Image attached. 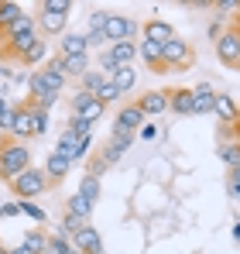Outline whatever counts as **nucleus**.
Masks as SVG:
<instances>
[{
	"label": "nucleus",
	"mask_w": 240,
	"mask_h": 254,
	"mask_svg": "<svg viewBox=\"0 0 240 254\" xmlns=\"http://www.w3.org/2000/svg\"><path fill=\"white\" fill-rule=\"evenodd\" d=\"M213 103H216V89L209 83H199L192 89V114H199V117L213 114Z\"/></svg>",
	"instance_id": "dca6fc26"
},
{
	"label": "nucleus",
	"mask_w": 240,
	"mask_h": 254,
	"mask_svg": "<svg viewBox=\"0 0 240 254\" xmlns=\"http://www.w3.org/2000/svg\"><path fill=\"white\" fill-rule=\"evenodd\" d=\"M96 100H100L103 107H110V103H120V100H123V93H120L110 79H103V83H100V89H96Z\"/></svg>",
	"instance_id": "cd10ccee"
},
{
	"label": "nucleus",
	"mask_w": 240,
	"mask_h": 254,
	"mask_svg": "<svg viewBox=\"0 0 240 254\" xmlns=\"http://www.w3.org/2000/svg\"><path fill=\"white\" fill-rule=\"evenodd\" d=\"M17 203H21V199H17ZM21 213H24V216H31L35 223H48V213L41 210L35 199H24V203H21Z\"/></svg>",
	"instance_id": "72a5a7b5"
},
{
	"label": "nucleus",
	"mask_w": 240,
	"mask_h": 254,
	"mask_svg": "<svg viewBox=\"0 0 240 254\" xmlns=\"http://www.w3.org/2000/svg\"><path fill=\"white\" fill-rule=\"evenodd\" d=\"M141 38H144V42L165 45V42H172V38H175V28H172L168 21H161V17H151V21H144V24H141Z\"/></svg>",
	"instance_id": "4468645a"
},
{
	"label": "nucleus",
	"mask_w": 240,
	"mask_h": 254,
	"mask_svg": "<svg viewBox=\"0 0 240 254\" xmlns=\"http://www.w3.org/2000/svg\"><path fill=\"white\" fill-rule=\"evenodd\" d=\"M72 241V248L79 254H93V251H103V237H100V230L93 227V223H82L79 230L69 237Z\"/></svg>",
	"instance_id": "9b49d317"
},
{
	"label": "nucleus",
	"mask_w": 240,
	"mask_h": 254,
	"mask_svg": "<svg viewBox=\"0 0 240 254\" xmlns=\"http://www.w3.org/2000/svg\"><path fill=\"white\" fill-rule=\"evenodd\" d=\"M110 83H114V86L120 89V93L127 96V93H130V89L137 86V69H134V65H120L117 72L110 76Z\"/></svg>",
	"instance_id": "4be33fe9"
},
{
	"label": "nucleus",
	"mask_w": 240,
	"mask_h": 254,
	"mask_svg": "<svg viewBox=\"0 0 240 254\" xmlns=\"http://www.w3.org/2000/svg\"><path fill=\"white\" fill-rule=\"evenodd\" d=\"M76 192H79L86 203H93V206H96V203H100V192H103V186H100V179H96V175H82V179H79V189H76Z\"/></svg>",
	"instance_id": "5701e85b"
},
{
	"label": "nucleus",
	"mask_w": 240,
	"mask_h": 254,
	"mask_svg": "<svg viewBox=\"0 0 240 254\" xmlns=\"http://www.w3.org/2000/svg\"><path fill=\"white\" fill-rule=\"evenodd\" d=\"M69 130H72L76 137H89V134H93V124H86V121H76V117H69Z\"/></svg>",
	"instance_id": "e433bc0d"
},
{
	"label": "nucleus",
	"mask_w": 240,
	"mask_h": 254,
	"mask_svg": "<svg viewBox=\"0 0 240 254\" xmlns=\"http://www.w3.org/2000/svg\"><path fill=\"white\" fill-rule=\"evenodd\" d=\"M220 162L227 169H237L240 165V141H220Z\"/></svg>",
	"instance_id": "a878e982"
},
{
	"label": "nucleus",
	"mask_w": 240,
	"mask_h": 254,
	"mask_svg": "<svg viewBox=\"0 0 240 254\" xmlns=\"http://www.w3.org/2000/svg\"><path fill=\"white\" fill-rule=\"evenodd\" d=\"M130 144H134V134H110V141H107L93 158H96V162L103 165V172H107V169H114L120 158H123V151H127Z\"/></svg>",
	"instance_id": "0eeeda50"
},
{
	"label": "nucleus",
	"mask_w": 240,
	"mask_h": 254,
	"mask_svg": "<svg viewBox=\"0 0 240 254\" xmlns=\"http://www.w3.org/2000/svg\"><path fill=\"white\" fill-rule=\"evenodd\" d=\"M117 69H120V65L114 62V55H110V52L103 48V52H100V59H96V72H100L103 79H110V76H114Z\"/></svg>",
	"instance_id": "473e14b6"
},
{
	"label": "nucleus",
	"mask_w": 240,
	"mask_h": 254,
	"mask_svg": "<svg viewBox=\"0 0 240 254\" xmlns=\"http://www.w3.org/2000/svg\"><path fill=\"white\" fill-rule=\"evenodd\" d=\"M3 114H7V103H3V96H0V117H3Z\"/></svg>",
	"instance_id": "49530a36"
},
{
	"label": "nucleus",
	"mask_w": 240,
	"mask_h": 254,
	"mask_svg": "<svg viewBox=\"0 0 240 254\" xmlns=\"http://www.w3.org/2000/svg\"><path fill=\"white\" fill-rule=\"evenodd\" d=\"M168 110L172 114H192V89H172L168 93Z\"/></svg>",
	"instance_id": "412c9836"
},
{
	"label": "nucleus",
	"mask_w": 240,
	"mask_h": 254,
	"mask_svg": "<svg viewBox=\"0 0 240 254\" xmlns=\"http://www.w3.org/2000/svg\"><path fill=\"white\" fill-rule=\"evenodd\" d=\"M137 55L144 59V65L151 69V72H158V76H165V62H161V45L158 42H137Z\"/></svg>",
	"instance_id": "f3484780"
},
{
	"label": "nucleus",
	"mask_w": 240,
	"mask_h": 254,
	"mask_svg": "<svg viewBox=\"0 0 240 254\" xmlns=\"http://www.w3.org/2000/svg\"><path fill=\"white\" fill-rule=\"evenodd\" d=\"M89 148H93V134H89V137H79V141H76V148H72V162L89 158Z\"/></svg>",
	"instance_id": "c9c22d12"
},
{
	"label": "nucleus",
	"mask_w": 240,
	"mask_h": 254,
	"mask_svg": "<svg viewBox=\"0 0 240 254\" xmlns=\"http://www.w3.org/2000/svg\"><path fill=\"white\" fill-rule=\"evenodd\" d=\"M41 172H45V182H48V189H52V186H59L62 179H69V172H72V162H69L62 151H48V155H45V165H41Z\"/></svg>",
	"instance_id": "6e6552de"
},
{
	"label": "nucleus",
	"mask_w": 240,
	"mask_h": 254,
	"mask_svg": "<svg viewBox=\"0 0 240 254\" xmlns=\"http://www.w3.org/2000/svg\"><path fill=\"white\" fill-rule=\"evenodd\" d=\"M65 83H69V79H62V76L52 72V69H35V72H28V100H31L35 107H41V110H52V107L59 103Z\"/></svg>",
	"instance_id": "f257e3e1"
},
{
	"label": "nucleus",
	"mask_w": 240,
	"mask_h": 254,
	"mask_svg": "<svg viewBox=\"0 0 240 254\" xmlns=\"http://www.w3.org/2000/svg\"><path fill=\"white\" fill-rule=\"evenodd\" d=\"M230 182H237V186H240V165H237V169H230Z\"/></svg>",
	"instance_id": "c03bdc74"
},
{
	"label": "nucleus",
	"mask_w": 240,
	"mask_h": 254,
	"mask_svg": "<svg viewBox=\"0 0 240 254\" xmlns=\"http://www.w3.org/2000/svg\"><path fill=\"white\" fill-rule=\"evenodd\" d=\"M89 48H86V38L82 35H62V42H59V55H86Z\"/></svg>",
	"instance_id": "393cba45"
},
{
	"label": "nucleus",
	"mask_w": 240,
	"mask_h": 254,
	"mask_svg": "<svg viewBox=\"0 0 240 254\" xmlns=\"http://www.w3.org/2000/svg\"><path fill=\"white\" fill-rule=\"evenodd\" d=\"M234 241H237V244H240V220H237V223H234Z\"/></svg>",
	"instance_id": "a18cd8bd"
},
{
	"label": "nucleus",
	"mask_w": 240,
	"mask_h": 254,
	"mask_svg": "<svg viewBox=\"0 0 240 254\" xmlns=\"http://www.w3.org/2000/svg\"><path fill=\"white\" fill-rule=\"evenodd\" d=\"M72 10V0H41L38 3V14H65L69 17Z\"/></svg>",
	"instance_id": "2f4dec72"
},
{
	"label": "nucleus",
	"mask_w": 240,
	"mask_h": 254,
	"mask_svg": "<svg viewBox=\"0 0 240 254\" xmlns=\"http://www.w3.org/2000/svg\"><path fill=\"white\" fill-rule=\"evenodd\" d=\"M137 31H141V24H137L134 17L117 14V10H110V14H107V24H103V38H107V45L134 42V35H137Z\"/></svg>",
	"instance_id": "39448f33"
},
{
	"label": "nucleus",
	"mask_w": 240,
	"mask_h": 254,
	"mask_svg": "<svg viewBox=\"0 0 240 254\" xmlns=\"http://www.w3.org/2000/svg\"><path fill=\"white\" fill-rule=\"evenodd\" d=\"M65 210L72 213V216H79V220H86V223H89V216H93V203H86L79 192H72V199L65 203Z\"/></svg>",
	"instance_id": "bb28decb"
},
{
	"label": "nucleus",
	"mask_w": 240,
	"mask_h": 254,
	"mask_svg": "<svg viewBox=\"0 0 240 254\" xmlns=\"http://www.w3.org/2000/svg\"><path fill=\"white\" fill-rule=\"evenodd\" d=\"M216 55H220L223 65L240 69V31H223L216 38Z\"/></svg>",
	"instance_id": "9d476101"
},
{
	"label": "nucleus",
	"mask_w": 240,
	"mask_h": 254,
	"mask_svg": "<svg viewBox=\"0 0 240 254\" xmlns=\"http://www.w3.org/2000/svg\"><path fill=\"white\" fill-rule=\"evenodd\" d=\"M48 254H76V248H72V241L65 237V234H48Z\"/></svg>",
	"instance_id": "c85d7f7f"
},
{
	"label": "nucleus",
	"mask_w": 240,
	"mask_h": 254,
	"mask_svg": "<svg viewBox=\"0 0 240 254\" xmlns=\"http://www.w3.org/2000/svg\"><path fill=\"white\" fill-rule=\"evenodd\" d=\"M107 52L114 55L117 65H134L137 59V42H117V45H107Z\"/></svg>",
	"instance_id": "aec40b11"
},
{
	"label": "nucleus",
	"mask_w": 240,
	"mask_h": 254,
	"mask_svg": "<svg viewBox=\"0 0 240 254\" xmlns=\"http://www.w3.org/2000/svg\"><path fill=\"white\" fill-rule=\"evenodd\" d=\"M103 114H107V107H103V103H100L93 93L72 89V110H69V117H76V121H86V124H96Z\"/></svg>",
	"instance_id": "423d86ee"
},
{
	"label": "nucleus",
	"mask_w": 240,
	"mask_h": 254,
	"mask_svg": "<svg viewBox=\"0 0 240 254\" xmlns=\"http://www.w3.org/2000/svg\"><path fill=\"white\" fill-rule=\"evenodd\" d=\"M213 114L220 117V124H223V127H234V130H240V107H237V100H234V96H227V93H216Z\"/></svg>",
	"instance_id": "f8f14e48"
},
{
	"label": "nucleus",
	"mask_w": 240,
	"mask_h": 254,
	"mask_svg": "<svg viewBox=\"0 0 240 254\" xmlns=\"http://www.w3.org/2000/svg\"><path fill=\"white\" fill-rule=\"evenodd\" d=\"M0 254H10V248H3V244H0Z\"/></svg>",
	"instance_id": "09e8293b"
},
{
	"label": "nucleus",
	"mask_w": 240,
	"mask_h": 254,
	"mask_svg": "<svg viewBox=\"0 0 240 254\" xmlns=\"http://www.w3.org/2000/svg\"><path fill=\"white\" fill-rule=\"evenodd\" d=\"M10 254H28V251L24 248H10Z\"/></svg>",
	"instance_id": "de8ad7c7"
},
{
	"label": "nucleus",
	"mask_w": 240,
	"mask_h": 254,
	"mask_svg": "<svg viewBox=\"0 0 240 254\" xmlns=\"http://www.w3.org/2000/svg\"><path fill=\"white\" fill-rule=\"evenodd\" d=\"M227 192H230L234 199H240V186H237V182H227Z\"/></svg>",
	"instance_id": "37998d69"
},
{
	"label": "nucleus",
	"mask_w": 240,
	"mask_h": 254,
	"mask_svg": "<svg viewBox=\"0 0 240 254\" xmlns=\"http://www.w3.org/2000/svg\"><path fill=\"white\" fill-rule=\"evenodd\" d=\"M216 10H220V17H223V14H230V10H240V0H220V3H216Z\"/></svg>",
	"instance_id": "a19ab883"
},
{
	"label": "nucleus",
	"mask_w": 240,
	"mask_h": 254,
	"mask_svg": "<svg viewBox=\"0 0 240 254\" xmlns=\"http://www.w3.org/2000/svg\"><path fill=\"white\" fill-rule=\"evenodd\" d=\"M141 137H144V141H155V137H158V127H155V124H144V127H141Z\"/></svg>",
	"instance_id": "79ce46f5"
},
{
	"label": "nucleus",
	"mask_w": 240,
	"mask_h": 254,
	"mask_svg": "<svg viewBox=\"0 0 240 254\" xmlns=\"http://www.w3.org/2000/svg\"><path fill=\"white\" fill-rule=\"evenodd\" d=\"M93 254H107V251H93Z\"/></svg>",
	"instance_id": "8fccbe9b"
},
{
	"label": "nucleus",
	"mask_w": 240,
	"mask_h": 254,
	"mask_svg": "<svg viewBox=\"0 0 240 254\" xmlns=\"http://www.w3.org/2000/svg\"><path fill=\"white\" fill-rule=\"evenodd\" d=\"M24 169H31V148L21 144V141H14V137H3L0 141V179L10 182Z\"/></svg>",
	"instance_id": "f03ea898"
},
{
	"label": "nucleus",
	"mask_w": 240,
	"mask_h": 254,
	"mask_svg": "<svg viewBox=\"0 0 240 254\" xmlns=\"http://www.w3.org/2000/svg\"><path fill=\"white\" fill-rule=\"evenodd\" d=\"M82 223H86V220H79V216H72V213L65 210V213H62V223H59V234H65V237H72V234L79 230Z\"/></svg>",
	"instance_id": "f704fd0d"
},
{
	"label": "nucleus",
	"mask_w": 240,
	"mask_h": 254,
	"mask_svg": "<svg viewBox=\"0 0 240 254\" xmlns=\"http://www.w3.org/2000/svg\"><path fill=\"white\" fill-rule=\"evenodd\" d=\"M45 59H48V42L41 38V42L35 45V48H28V52L21 55V65H41Z\"/></svg>",
	"instance_id": "c756f323"
},
{
	"label": "nucleus",
	"mask_w": 240,
	"mask_h": 254,
	"mask_svg": "<svg viewBox=\"0 0 240 254\" xmlns=\"http://www.w3.org/2000/svg\"><path fill=\"white\" fill-rule=\"evenodd\" d=\"M0 182H3V179H0Z\"/></svg>",
	"instance_id": "3c124183"
},
{
	"label": "nucleus",
	"mask_w": 240,
	"mask_h": 254,
	"mask_svg": "<svg viewBox=\"0 0 240 254\" xmlns=\"http://www.w3.org/2000/svg\"><path fill=\"white\" fill-rule=\"evenodd\" d=\"M100 83H103V76H100L96 69H86V72H82L79 79H76V89H82V93H93V96H96Z\"/></svg>",
	"instance_id": "7c9ffc66"
},
{
	"label": "nucleus",
	"mask_w": 240,
	"mask_h": 254,
	"mask_svg": "<svg viewBox=\"0 0 240 254\" xmlns=\"http://www.w3.org/2000/svg\"><path fill=\"white\" fill-rule=\"evenodd\" d=\"M24 110H28V124H31V137H45V134H48V124H52L48 110H41V107H35L31 100H24Z\"/></svg>",
	"instance_id": "a211bd4d"
},
{
	"label": "nucleus",
	"mask_w": 240,
	"mask_h": 254,
	"mask_svg": "<svg viewBox=\"0 0 240 254\" xmlns=\"http://www.w3.org/2000/svg\"><path fill=\"white\" fill-rule=\"evenodd\" d=\"M21 17H24V7H21V3H14V0H0V35H7Z\"/></svg>",
	"instance_id": "6ab92c4d"
},
{
	"label": "nucleus",
	"mask_w": 240,
	"mask_h": 254,
	"mask_svg": "<svg viewBox=\"0 0 240 254\" xmlns=\"http://www.w3.org/2000/svg\"><path fill=\"white\" fill-rule=\"evenodd\" d=\"M107 14H110V10H100V7H96V10L89 14V31H103V24H107Z\"/></svg>",
	"instance_id": "4c0bfd02"
},
{
	"label": "nucleus",
	"mask_w": 240,
	"mask_h": 254,
	"mask_svg": "<svg viewBox=\"0 0 240 254\" xmlns=\"http://www.w3.org/2000/svg\"><path fill=\"white\" fill-rule=\"evenodd\" d=\"M35 21H38V35L45 42H48V38H62V35H65V24H69L65 14H38Z\"/></svg>",
	"instance_id": "2eb2a0df"
},
{
	"label": "nucleus",
	"mask_w": 240,
	"mask_h": 254,
	"mask_svg": "<svg viewBox=\"0 0 240 254\" xmlns=\"http://www.w3.org/2000/svg\"><path fill=\"white\" fill-rule=\"evenodd\" d=\"M0 216H21V203H0Z\"/></svg>",
	"instance_id": "ea45409f"
},
{
	"label": "nucleus",
	"mask_w": 240,
	"mask_h": 254,
	"mask_svg": "<svg viewBox=\"0 0 240 254\" xmlns=\"http://www.w3.org/2000/svg\"><path fill=\"white\" fill-rule=\"evenodd\" d=\"M82 38H86V48H100V52H103V45H107L103 31H86Z\"/></svg>",
	"instance_id": "58836bf2"
},
{
	"label": "nucleus",
	"mask_w": 240,
	"mask_h": 254,
	"mask_svg": "<svg viewBox=\"0 0 240 254\" xmlns=\"http://www.w3.org/2000/svg\"><path fill=\"white\" fill-rule=\"evenodd\" d=\"M7 186H10V192H14V199H21V203H24V199H38L41 192L48 189V182H45V172L35 169V165H31V169H24L21 175H17V179H10Z\"/></svg>",
	"instance_id": "20e7f679"
},
{
	"label": "nucleus",
	"mask_w": 240,
	"mask_h": 254,
	"mask_svg": "<svg viewBox=\"0 0 240 254\" xmlns=\"http://www.w3.org/2000/svg\"><path fill=\"white\" fill-rule=\"evenodd\" d=\"M144 114H141V107H137V100L134 103H127V107H120L117 110V121H114V134H134V130H141L144 127Z\"/></svg>",
	"instance_id": "1a4fd4ad"
},
{
	"label": "nucleus",
	"mask_w": 240,
	"mask_h": 254,
	"mask_svg": "<svg viewBox=\"0 0 240 254\" xmlns=\"http://www.w3.org/2000/svg\"><path fill=\"white\" fill-rule=\"evenodd\" d=\"M21 248L28 254H48V234L45 230H28L24 241H21Z\"/></svg>",
	"instance_id": "b1692460"
},
{
	"label": "nucleus",
	"mask_w": 240,
	"mask_h": 254,
	"mask_svg": "<svg viewBox=\"0 0 240 254\" xmlns=\"http://www.w3.org/2000/svg\"><path fill=\"white\" fill-rule=\"evenodd\" d=\"M137 107H141L144 117H161V114H168V93L165 89H148L137 100Z\"/></svg>",
	"instance_id": "ddd939ff"
},
{
	"label": "nucleus",
	"mask_w": 240,
	"mask_h": 254,
	"mask_svg": "<svg viewBox=\"0 0 240 254\" xmlns=\"http://www.w3.org/2000/svg\"><path fill=\"white\" fill-rule=\"evenodd\" d=\"M161 62H165V72H185L196 65V48L175 35L172 42L161 45Z\"/></svg>",
	"instance_id": "7ed1b4c3"
}]
</instances>
